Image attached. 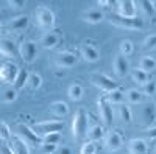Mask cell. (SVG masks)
I'll return each instance as SVG.
<instances>
[{
	"label": "cell",
	"instance_id": "cell-1",
	"mask_svg": "<svg viewBox=\"0 0 156 154\" xmlns=\"http://www.w3.org/2000/svg\"><path fill=\"white\" fill-rule=\"evenodd\" d=\"M136 121H137L139 126L147 128V129H150V128L153 126V123L156 121V104L153 101H147V103L137 104Z\"/></svg>",
	"mask_w": 156,
	"mask_h": 154
},
{
	"label": "cell",
	"instance_id": "cell-2",
	"mask_svg": "<svg viewBox=\"0 0 156 154\" xmlns=\"http://www.w3.org/2000/svg\"><path fill=\"white\" fill-rule=\"evenodd\" d=\"M87 128H89V120H87V114L84 109H76L75 115H73V120H72V135L73 139L80 140L86 135L87 132Z\"/></svg>",
	"mask_w": 156,
	"mask_h": 154
},
{
	"label": "cell",
	"instance_id": "cell-3",
	"mask_svg": "<svg viewBox=\"0 0 156 154\" xmlns=\"http://www.w3.org/2000/svg\"><path fill=\"white\" fill-rule=\"evenodd\" d=\"M31 129L34 131L36 135L39 137H44V135H48L51 132H61L64 129V123L59 121V120H47V121H39V123H34L31 125Z\"/></svg>",
	"mask_w": 156,
	"mask_h": 154
},
{
	"label": "cell",
	"instance_id": "cell-4",
	"mask_svg": "<svg viewBox=\"0 0 156 154\" xmlns=\"http://www.w3.org/2000/svg\"><path fill=\"white\" fill-rule=\"evenodd\" d=\"M34 17H36V23L37 27H41L42 30L50 31L55 25V12L51 11L47 6H37L36 12H34Z\"/></svg>",
	"mask_w": 156,
	"mask_h": 154
},
{
	"label": "cell",
	"instance_id": "cell-5",
	"mask_svg": "<svg viewBox=\"0 0 156 154\" xmlns=\"http://www.w3.org/2000/svg\"><path fill=\"white\" fill-rule=\"evenodd\" d=\"M16 135H17L20 140H23V142L27 143L28 146H36V148H37L39 143L42 142L41 137L34 134V131L31 129V126L23 125V123H19V125L16 126Z\"/></svg>",
	"mask_w": 156,
	"mask_h": 154
},
{
	"label": "cell",
	"instance_id": "cell-6",
	"mask_svg": "<svg viewBox=\"0 0 156 154\" xmlns=\"http://www.w3.org/2000/svg\"><path fill=\"white\" fill-rule=\"evenodd\" d=\"M19 67L16 66L14 62L6 61L0 66V81L5 83L6 86H12L17 78V73H19Z\"/></svg>",
	"mask_w": 156,
	"mask_h": 154
},
{
	"label": "cell",
	"instance_id": "cell-7",
	"mask_svg": "<svg viewBox=\"0 0 156 154\" xmlns=\"http://www.w3.org/2000/svg\"><path fill=\"white\" fill-rule=\"evenodd\" d=\"M109 22L112 25H115V27L125 28V30H142V27H144V22L139 17L125 19V17H120L117 14H112V16H109Z\"/></svg>",
	"mask_w": 156,
	"mask_h": 154
},
{
	"label": "cell",
	"instance_id": "cell-8",
	"mask_svg": "<svg viewBox=\"0 0 156 154\" xmlns=\"http://www.w3.org/2000/svg\"><path fill=\"white\" fill-rule=\"evenodd\" d=\"M90 83L105 92H112L115 89H119L117 87V83L105 73H92L90 75Z\"/></svg>",
	"mask_w": 156,
	"mask_h": 154
},
{
	"label": "cell",
	"instance_id": "cell-9",
	"mask_svg": "<svg viewBox=\"0 0 156 154\" xmlns=\"http://www.w3.org/2000/svg\"><path fill=\"white\" fill-rule=\"evenodd\" d=\"M19 55L23 62L31 64L37 58V44L34 41H23L19 45Z\"/></svg>",
	"mask_w": 156,
	"mask_h": 154
},
{
	"label": "cell",
	"instance_id": "cell-10",
	"mask_svg": "<svg viewBox=\"0 0 156 154\" xmlns=\"http://www.w3.org/2000/svg\"><path fill=\"white\" fill-rule=\"evenodd\" d=\"M97 108H98V115H100V120L103 121V125L111 126L112 121H114V109L106 101V98H98L97 100Z\"/></svg>",
	"mask_w": 156,
	"mask_h": 154
},
{
	"label": "cell",
	"instance_id": "cell-11",
	"mask_svg": "<svg viewBox=\"0 0 156 154\" xmlns=\"http://www.w3.org/2000/svg\"><path fill=\"white\" fill-rule=\"evenodd\" d=\"M103 146L108 152H115L123 146V139L117 131H109L103 137Z\"/></svg>",
	"mask_w": 156,
	"mask_h": 154
},
{
	"label": "cell",
	"instance_id": "cell-12",
	"mask_svg": "<svg viewBox=\"0 0 156 154\" xmlns=\"http://www.w3.org/2000/svg\"><path fill=\"white\" fill-rule=\"evenodd\" d=\"M78 61V56L73 51H59L55 56V66L59 69H70Z\"/></svg>",
	"mask_w": 156,
	"mask_h": 154
},
{
	"label": "cell",
	"instance_id": "cell-13",
	"mask_svg": "<svg viewBox=\"0 0 156 154\" xmlns=\"http://www.w3.org/2000/svg\"><path fill=\"white\" fill-rule=\"evenodd\" d=\"M117 6V16L125 17V19H133L136 17V5L133 0H120L115 3Z\"/></svg>",
	"mask_w": 156,
	"mask_h": 154
},
{
	"label": "cell",
	"instance_id": "cell-14",
	"mask_svg": "<svg viewBox=\"0 0 156 154\" xmlns=\"http://www.w3.org/2000/svg\"><path fill=\"white\" fill-rule=\"evenodd\" d=\"M112 70L115 73V76L119 78H125V76L129 73V62H128V58L122 56L120 53L117 55L112 61Z\"/></svg>",
	"mask_w": 156,
	"mask_h": 154
},
{
	"label": "cell",
	"instance_id": "cell-15",
	"mask_svg": "<svg viewBox=\"0 0 156 154\" xmlns=\"http://www.w3.org/2000/svg\"><path fill=\"white\" fill-rule=\"evenodd\" d=\"M19 53L16 42L9 37H0V55L5 58H14Z\"/></svg>",
	"mask_w": 156,
	"mask_h": 154
},
{
	"label": "cell",
	"instance_id": "cell-16",
	"mask_svg": "<svg viewBox=\"0 0 156 154\" xmlns=\"http://www.w3.org/2000/svg\"><path fill=\"white\" fill-rule=\"evenodd\" d=\"M148 152V145L145 139L134 137L128 142V154H147Z\"/></svg>",
	"mask_w": 156,
	"mask_h": 154
},
{
	"label": "cell",
	"instance_id": "cell-17",
	"mask_svg": "<svg viewBox=\"0 0 156 154\" xmlns=\"http://www.w3.org/2000/svg\"><path fill=\"white\" fill-rule=\"evenodd\" d=\"M114 109V118L117 120V121H120V123H129L131 121V118H133V112H131V109H129L126 104H117L115 108H112Z\"/></svg>",
	"mask_w": 156,
	"mask_h": 154
},
{
	"label": "cell",
	"instance_id": "cell-18",
	"mask_svg": "<svg viewBox=\"0 0 156 154\" xmlns=\"http://www.w3.org/2000/svg\"><path fill=\"white\" fill-rule=\"evenodd\" d=\"M39 44H41L44 48L47 50H51L55 48L58 44H59V34L56 31H45L42 36H41V41H39Z\"/></svg>",
	"mask_w": 156,
	"mask_h": 154
},
{
	"label": "cell",
	"instance_id": "cell-19",
	"mask_svg": "<svg viewBox=\"0 0 156 154\" xmlns=\"http://www.w3.org/2000/svg\"><path fill=\"white\" fill-rule=\"evenodd\" d=\"M48 111L53 117H58V118H62L69 114V104L66 101H53L51 104L48 106Z\"/></svg>",
	"mask_w": 156,
	"mask_h": 154
},
{
	"label": "cell",
	"instance_id": "cell-20",
	"mask_svg": "<svg viewBox=\"0 0 156 154\" xmlns=\"http://www.w3.org/2000/svg\"><path fill=\"white\" fill-rule=\"evenodd\" d=\"M81 19L86 23L97 25V23H100L103 19H105V14H103V11H100V9H87V11H84L81 14Z\"/></svg>",
	"mask_w": 156,
	"mask_h": 154
},
{
	"label": "cell",
	"instance_id": "cell-21",
	"mask_svg": "<svg viewBox=\"0 0 156 154\" xmlns=\"http://www.w3.org/2000/svg\"><path fill=\"white\" fill-rule=\"evenodd\" d=\"M81 58L87 62H97L100 59V51L90 44H83L81 47Z\"/></svg>",
	"mask_w": 156,
	"mask_h": 154
},
{
	"label": "cell",
	"instance_id": "cell-22",
	"mask_svg": "<svg viewBox=\"0 0 156 154\" xmlns=\"http://www.w3.org/2000/svg\"><path fill=\"white\" fill-rule=\"evenodd\" d=\"M86 137H87V142H97V140H101L105 137V128L101 125L95 123V125H90L87 128V132H86Z\"/></svg>",
	"mask_w": 156,
	"mask_h": 154
},
{
	"label": "cell",
	"instance_id": "cell-23",
	"mask_svg": "<svg viewBox=\"0 0 156 154\" xmlns=\"http://www.w3.org/2000/svg\"><path fill=\"white\" fill-rule=\"evenodd\" d=\"M9 142H11L12 154H30V146L23 140H20L17 135H12Z\"/></svg>",
	"mask_w": 156,
	"mask_h": 154
},
{
	"label": "cell",
	"instance_id": "cell-24",
	"mask_svg": "<svg viewBox=\"0 0 156 154\" xmlns=\"http://www.w3.org/2000/svg\"><path fill=\"white\" fill-rule=\"evenodd\" d=\"M28 27V17L27 16H17L8 20V28L11 31H23Z\"/></svg>",
	"mask_w": 156,
	"mask_h": 154
},
{
	"label": "cell",
	"instance_id": "cell-25",
	"mask_svg": "<svg viewBox=\"0 0 156 154\" xmlns=\"http://www.w3.org/2000/svg\"><path fill=\"white\" fill-rule=\"evenodd\" d=\"M137 69L150 75L151 72L156 70V59L153 56H142L139 59V67Z\"/></svg>",
	"mask_w": 156,
	"mask_h": 154
},
{
	"label": "cell",
	"instance_id": "cell-26",
	"mask_svg": "<svg viewBox=\"0 0 156 154\" xmlns=\"http://www.w3.org/2000/svg\"><path fill=\"white\" fill-rule=\"evenodd\" d=\"M17 100V91L12 86H5L0 89V101L3 103H12Z\"/></svg>",
	"mask_w": 156,
	"mask_h": 154
},
{
	"label": "cell",
	"instance_id": "cell-27",
	"mask_svg": "<svg viewBox=\"0 0 156 154\" xmlns=\"http://www.w3.org/2000/svg\"><path fill=\"white\" fill-rule=\"evenodd\" d=\"M84 95V91H83V86L78 84V83H73L67 87V97L72 100V101H80Z\"/></svg>",
	"mask_w": 156,
	"mask_h": 154
},
{
	"label": "cell",
	"instance_id": "cell-28",
	"mask_svg": "<svg viewBox=\"0 0 156 154\" xmlns=\"http://www.w3.org/2000/svg\"><path fill=\"white\" fill-rule=\"evenodd\" d=\"M125 100L129 104H140L142 100H144V95H142L139 89H128L125 92Z\"/></svg>",
	"mask_w": 156,
	"mask_h": 154
},
{
	"label": "cell",
	"instance_id": "cell-29",
	"mask_svg": "<svg viewBox=\"0 0 156 154\" xmlns=\"http://www.w3.org/2000/svg\"><path fill=\"white\" fill-rule=\"evenodd\" d=\"M105 98L111 106L112 104L117 106V104H122V103L125 101V92H122L120 89H115V91H112V92H108V95Z\"/></svg>",
	"mask_w": 156,
	"mask_h": 154
},
{
	"label": "cell",
	"instance_id": "cell-30",
	"mask_svg": "<svg viewBox=\"0 0 156 154\" xmlns=\"http://www.w3.org/2000/svg\"><path fill=\"white\" fill-rule=\"evenodd\" d=\"M134 5H136V11H140L145 16H153L154 8L148 0H137V2H134Z\"/></svg>",
	"mask_w": 156,
	"mask_h": 154
},
{
	"label": "cell",
	"instance_id": "cell-31",
	"mask_svg": "<svg viewBox=\"0 0 156 154\" xmlns=\"http://www.w3.org/2000/svg\"><path fill=\"white\" fill-rule=\"evenodd\" d=\"M27 86L31 89V91H37V89L42 86V76L39 75V73H36V72H31V73L28 75Z\"/></svg>",
	"mask_w": 156,
	"mask_h": 154
},
{
	"label": "cell",
	"instance_id": "cell-32",
	"mask_svg": "<svg viewBox=\"0 0 156 154\" xmlns=\"http://www.w3.org/2000/svg\"><path fill=\"white\" fill-rule=\"evenodd\" d=\"M28 75H30V72L28 70H19V73H17V78H16V81H14V84H12V87L16 89H22L23 86H27V81H28Z\"/></svg>",
	"mask_w": 156,
	"mask_h": 154
},
{
	"label": "cell",
	"instance_id": "cell-33",
	"mask_svg": "<svg viewBox=\"0 0 156 154\" xmlns=\"http://www.w3.org/2000/svg\"><path fill=\"white\" fill-rule=\"evenodd\" d=\"M131 78H133V81H134L136 84H139V86H142V84H145L147 81H150L148 73L142 72V70H139V69H136V70L131 72Z\"/></svg>",
	"mask_w": 156,
	"mask_h": 154
},
{
	"label": "cell",
	"instance_id": "cell-34",
	"mask_svg": "<svg viewBox=\"0 0 156 154\" xmlns=\"http://www.w3.org/2000/svg\"><path fill=\"white\" fill-rule=\"evenodd\" d=\"M119 50H120V55L122 56H129L134 51V45H133V42L129 41V39H125V41H122L120 42V47H119Z\"/></svg>",
	"mask_w": 156,
	"mask_h": 154
},
{
	"label": "cell",
	"instance_id": "cell-35",
	"mask_svg": "<svg viewBox=\"0 0 156 154\" xmlns=\"http://www.w3.org/2000/svg\"><path fill=\"white\" fill-rule=\"evenodd\" d=\"M41 140H42L44 143L59 145V143H61V140H62V134H61V132H51V134H48V135H44Z\"/></svg>",
	"mask_w": 156,
	"mask_h": 154
},
{
	"label": "cell",
	"instance_id": "cell-36",
	"mask_svg": "<svg viewBox=\"0 0 156 154\" xmlns=\"http://www.w3.org/2000/svg\"><path fill=\"white\" fill-rule=\"evenodd\" d=\"M56 148H58V145H50V143L41 142L36 149H37V154H55Z\"/></svg>",
	"mask_w": 156,
	"mask_h": 154
},
{
	"label": "cell",
	"instance_id": "cell-37",
	"mask_svg": "<svg viewBox=\"0 0 156 154\" xmlns=\"http://www.w3.org/2000/svg\"><path fill=\"white\" fill-rule=\"evenodd\" d=\"M139 91L142 92V95H154L156 94V83L154 81H147L145 84H142Z\"/></svg>",
	"mask_w": 156,
	"mask_h": 154
},
{
	"label": "cell",
	"instance_id": "cell-38",
	"mask_svg": "<svg viewBox=\"0 0 156 154\" xmlns=\"http://www.w3.org/2000/svg\"><path fill=\"white\" fill-rule=\"evenodd\" d=\"M11 129L9 126L5 123V121H0V140H3V142H6V140H11Z\"/></svg>",
	"mask_w": 156,
	"mask_h": 154
},
{
	"label": "cell",
	"instance_id": "cell-39",
	"mask_svg": "<svg viewBox=\"0 0 156 154\" xmlns=\"http://www.w3.org/2000/svg\"><path fill=\"white\" fill-rule=\"evenodd\" d=\"M156 47V34H148L144 37V41H142V48L144 50H151Z\"/></svg>",
	"mask_w": 156,
	"mask_h": 154
},
{
	"label": "cell",
	"instance_id": "cell-40",
	"mask_svg": "<svg viewBox=\"0 0 156 154\" xmlns=\"http://www.w3.org/2000/svg\"><path fill=\"white\" fill-rule=\"evenodd\" d=\"M95 152H97V145L94 142H86L80 149V154H95Z\"/></svg>",
	"mask_w": 156,
	"mask_h": 154
},
{
	"label": "cell",
	"instance_id": "cell-41",
	"mask_svg": "<svg viewBox=\"0 0 156 154\" xmlns=\"http://www.w3.org/2000/svg\"><path fill=\"white\" fill-rule=\"evenodd\" d=\"M8 6H11L12 9H20V8H23L25 6V2L23 0H8Z\"/></svg>",
	"mask_w": 156,
	"mask_h": 154
},
{
	"label": "cell",
	"instance_id": "cell-42",
	"mask_svg": "<svg viewBox=\"0 0 156 154\" xmlns=\"http://www.w3.org/2000/svg\"><path fill=\"white\" fill-rule=\"evenodd\" d=\"M55 154H72V148L67 145H58Z\"/></svg>",
	"mask_w": 156,
	"mask_h": 154
},
{
	"label": "cell",
	"instance_id": "cell-43",
	"mask_svg": "<svg viewBox=\"0 0 156 154\" xmlns=\"http://www.w3.org/2000/svg\"><path fill=\"white\" fill-rule=\"evenodd\" d=\"M0 154H12L11 146H8V145H0Z\"/></svg>",
	"mask_w": 156,
	"mask_h": 154
},
{
	"label": "cell",
	"instance_id": "cell-44",
	"mask_svg": "<svg viewBox=\"0 0 156 154\" xmlns=\"http://www.w3.org/2000/svg\"><path fill=\"white\" fill-rule=\"evenodd\" d=\"M147 134H148L150 140H156V128H150V129H147Z\"/></svg>",
	"mask_w": 156,
	"mask_h": 154
},
{
	"label": "cell",
	"instance_id": "cell-45",
	"mask_svg": "<svg viewBox=\"0 0 156 154\" xmlns=\"http://www.w3.org/2000/svg\"><path fill=\"white\" fill-rule=\"evenodd\" d=\"M97 5H98V6H109L111 2H105V0H101V2H98Z\"/></svg>",
	"mask_w": 156,
	"mask_h": 154
},
{
	"label": "cell",
	"instance_id": "cell-46",
	"mask_svg": "<svg viewBox=\"0 0 156 154\" xmlns=\"http://www.w3.org/2000/svg\"><path fill=\"white\" fill-rule=\"evenodd\" d=\"M153 154H156V140H154V145H153Z\"/></svg>",
	"mask_w": 156,
	"mask_h": 154
},
{
	"label": "cell",
	"instance_id": "cell-47",
	"mask_svg": "<svg viewBox=\"0 0 156 154\" xmlns=\"http://www.w3.org/2000/svg\"><path fill=\"white\" fill-rule=\"evenodd\" d=\"M151 5H153V8H154V11H156V0H153V2H151Z\"/></svg>",
	"mask_w": 156,
	"mask_h": 154
},
{
	"label": "cell",
	"instance_id": "cell-48",
	"mask_svg": "<svg viewBox=\"0 0 156 154\" xmlns=\"http://www.w3.org/2000/svg\"><path fill=\"white\" fill-rule=\"evenodd\" d=\"M0 33H2V25H0Z\"/></svg>",
	"mask_w": 156,
	"mask_h": 154
},
{
	"label": "cell",
	"instance_id": "cell-49",
	"mask_svg": "<svg viewBox=\"0 0 156 154\" xmlns=\"http://www.w3.org/2000/svg\"><path fill=\"white\" fill-rule=\"evenodd\" d=\"M0 19H2V11H0Z\"/></svg>",
	"mask_w": 156,
	"mask_h": 154
}]
</instances>
